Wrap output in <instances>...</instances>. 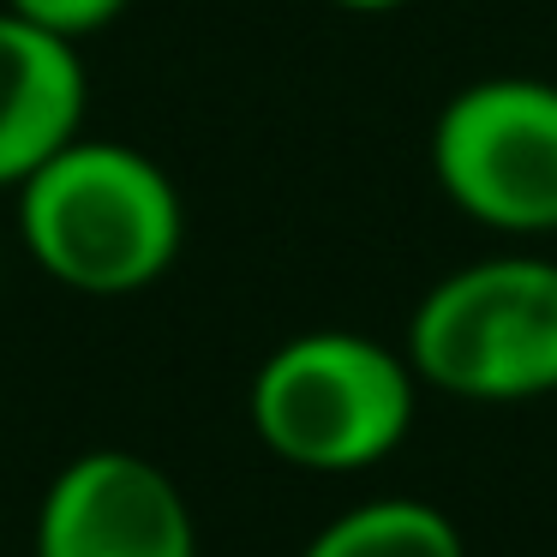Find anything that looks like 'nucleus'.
Masks as SVG:
<instances>
[{"label": "nucleus", "instance_id": "obj_8", "mask_svg": "<svg viewBox=\"0 0 557 557\" xmlns=\"http://www.w3.org/2000/svg\"><path fill=\"white\" fill-rule=\"evenodd\" d=\"M0 7H13L18 18H30V25L78 42V37H90V30L114 25L133 0H0Z\"/></svg>", "mask_w": 557, "mask_h": 557}, {"label": "nucleus", "instance_id": "obj_5", "mask_svg": "<svg viewBox=\"0 0 557 557\" xmlns=\"http://www.w3.org/2000/svg\"><path fill=\"white\" fill-rule=\"evenodd\" d=\"M37 557H198V521L150 456L90 449L42 492Z\"/></svg>", "mask_w": 557, "mask_h": 557}, {"label": "nucleus", "instance_id": "obj_4", "mask_svg": "<svg viewBox=\"0 0 557 557\" xmlns=\"http://www.w3.org/2000/svg\"><path fill=\"white\" fill-rule=\"evenodd\" d=\"M432 181L492 234H557V85L528 73L461 85L432 121Z\"/></svg>", "mask_w": 557, "mask_h": 557}, {"label": "nucleus", "instance_id": "obj_6", "mask_svg": "<svg viewBox=\"0 0 557 557\" xmlns=\"http://www.w3.org/2000/svg\"><path fill=\"white\" fill-rule=\"evenodd\" d=\"M90 78L73 37L0 7V186H25L85 133Z\"/></svg>", "mask_w": 557, "mask_h": 557}, {"label": "nucleus", "instance_id": "obj_1", "mask_svg": "<svg viewBox=\"0 0 557 557\" xmlns=\"http://www.w3.org/2000/svg\"><path fill=\"white\" fill-rule=\"evenodd\" d=\"M18 240L49 282L90 300H126L174 270L186 210L145 150L78 133L18 186Z\"/></svg>", "mask_w": 557, "mask_h": 557}, {"label": "nucleus", "instance_id": "obj_2", "mask_svg": "<svg viewBox=\"0 0 557 557\" xmlns=\"http://www.w3.org/2000/svg\"><path fill=\"white\" fill-rule=\"evenodd\" d=\"M408 354L360 330H300L264 354L246 389L258 444L300 473H366L413 432Z\"/></svg>", "mask_w": 557, "mask_h": 557}, {"label": "nucleus", "instance_id": "obj_7", "mask_svg": "<svg viewBox=\"0 0 557 557\" xmlns=\"http://www.w3.org/2000/svg\"><path fill=\"white\" fill-rule=\"evenodd\" d=\"M300 557H468V540L425 497H366L330 516Z\"/></svg>", "mask_w": 557, "mask_h": 557}, {"label": "nucleus", "instance_id": "obj_9", "mask_svg": "<svg viewBox=\"0 0 557 557\" xmlns=\"http://www.w3.org/2000/svg\"><path fill=\"white\" fill-rule=\"evenodd\" d=\"M336 13H360V18H384V13H401L408 0H330Z\"/></svg>", "mask_w": 557, "mask_h": 557}, {"label": "nucleus", "instance_id": "obj_3", "mask_svg": "<svg viewBox=\"0 0 557 557\" xmlns=\"http://www.w3.org/2000/svg\"><path fill=\"white\" fill-rule=\"evenodd\" d=\"M420 389L480 408L557 396V258L497 252L437 276L408 312Z\"/></svg>", "mask_w": 557, "mask_h": 557}]
</instances>
